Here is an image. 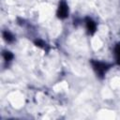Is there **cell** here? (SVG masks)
Wrapping results in <instances>:
<instances>
[{"label": "cell", "instance_id": "6da1fadb", "mask_svg": "<svg viewBox=\"0 0 120 120\" xmlns=\"http://www.w3.org/2000/svg\"><path fill=\"white\" fill-rule=\"evenodd\" d=\"M91 64H92V67H93L95 72L100 78H102L104 76V74L107 72V70L110 68V65H108L107 63H104V62H100V61H97V60H92Z\"/></svg>", "mask_w": 120, "mask_h": 120}, {"label": "cell", "instance_id": "7a4b0ae2", "mask_svg": "<svg viewBox=\"0 0 120 120\" xmlns=\"http://www.w3.org/2000/svg\"><path fill=\"white\" fill-rule=\"evenodd\" d=\"M56 15L59 19H66L68 16V6L65 0H62L59 2Z\"/></svg>", "mask_w": 120, "mask_h": 120}, {"label": "cell", "instance_id": "3957f363", "mask_svg": "<svg viewBox=\"0 0 120 120\" xmlns=\"http://www.w3.org/2000/svg\"><path fill=\"white\" fill-rule=\"evenodd\" d=\"M85 27H86L87 33L90 34V35H93L97 30V24L91 18H86L85 19Z\"/></svg>", "mask_w": 120, "mask_h": 120}, {"label": "cell", "instance_id": "277c9868", "mask_svg": "<svg viewBox=\"0 0 120 120\" xmlns=\"http://www.w3.org/2000/svg\"><path fill=\"white\" fill-rule=\"evenodd\" d=\"M3 38L7 42H12L14 40V36L8 30L3 32Z\"/></svg>", "mask_w": 120, "mask_h": 120}, {"label": "cell", "instance_id": "5b68a950", "mask_svg": "<svg viewBox=\"0 0 120 120\" xmlns=\"http://www.w3.org/2000/svg\"><path fill=\"white\" fill-rule=\"evenodd\" d=\"M114 55H115L116 63L120 66V43H118V44L114 47Z\"/></svg>", "mask_w": 120, "mask_h": 120}, {"label": "cell", "instance_id": "8992f818", "mask_svg": "<svg viewBox=\"0 0 120 120\" xmlns=\"http://www.w3.org/2000/svg\"><path fill=\"white\" fill-rule=\"evenodd\" d=\"M3 57H4V59L6 61L8 62V61H11L13 59V54H12V52H10L8 51H5L3 52Z\"/></svg>", "mask_w": 120, "mask_h": 120}, {"label": "cell", "instance_id": "52a82bcc", "mask_svg": "<svg viewBox=\"0 0 120 120\" xmlns=\"http://www.w3.org/2000/svg\"><path fill=\"white\" fill-rule=\"evenodd\" d=\"M35 44H36L37 46H38V47H42V48H45V47H46V44H45L42 40H40V39L36 40V41H35Z\"/></svg>", "mask_w": 120, "mask_h": 120}]
</instances>
